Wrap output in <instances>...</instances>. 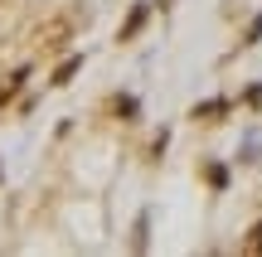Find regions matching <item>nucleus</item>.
<instances>
[{"instance_id":"nucleus-1","label":"nucleus","mask_w":262,"mask_h":257,"mask_svg":"<svg viewBox=\"0 0 262 257\" xmlns=\"http://www.w3.org/2000/svg\"><path fill=\"white\" fill-rule=\"evenodd\" d=\"M73 25H78L73 15H54L44 29H39V44H44V49H63V44H68V34H73Z\"/></svg>"},{"instance_id":"nucleus-2","label":"nucleus","mask_w":262,"mask_h":257,"mask_svg":"<svg viewBox=\"0 0 262 257\" xmlns=\"http://www.w3.org/2000/svg\"><path fill=\"white\" fill-rule=\"evenodd\" d=\"M25 78H29V68H15V73H10L5 83H0V107H5V102H15V97H19V87H25Z\"/></svg>"},{"instance_id":"nucleus-3","label":"nucleus","mask_w":262,"mask_h":257,"mask_svg":"<svg viewBox=\"0 0 262 257\" xmlns=\"http://www.w3.org/2000/svg\"><path fill=\"white\" fill-rule=\"evenodd\" d=\"M146 15H150V10H146V5H136V10L126 15V25H122V34H117V39H122V44H126V39H136V29L146 25Z\"/></svg>"},{"instance_id":"nucleus-4","label":"nucleus","mask_w":262,"mask_h":257,"mask_svg":"<svg viewBox=\"0 0 262 257\" xmlns=\"http://www.w3.org/2000/svg\"><path fill=\"white\" fill-rule=\"evenodd\" d=\"M78 68H83V54H73V58H63V63H58V73H54V87H63L68 78L78 73Z\"/></svg>"},{"instance_id":"nucleus-5","label":"nucleus","mask_w":262,"mask_h":257,"mask_svg":"<svg viewBox=\"0 0 262 257\" xmlns=\"http://www.w3.org/2000/svg\"><path fill=\"white\" fill-rule=\"evenodd\" d=\"M219 112H228V102H224V97H214V102H199V107H194V116H204V122H214Z\"/></svg>"},{"instance_id":"nucleus-6","label":"nucleus","mask_w":262,"mask_h":257,"mask_svg":"<svg viewBox=\"0 0 262 257\" xmlns=\"http://www.w3.org/2000/svg\"><path fill=\"white\" fill-rule=\"evenodd\" d=\"M248 252H262V223H253V228H248V243H243Z\"/></svg>"},{"instance_id":"nucleus-7","label":"nucleus","mask_w":262,"mask_h":257,"mask_svg":"<svg viewBox=\"0 0 262 257\" xmlns=\"http://www.w3.org/2000/svg\"><path fill=\"white\" fill-rule=\"evenodd\" d=\"M209 184H219V190L228 184V170H224V165H209Z\"/></svg>"},{"instance_id":"nucleus-8","label":"nucleus","mask_w":262,"mask_h":257,"mask_svg":"<svg viewBox=\"0 0 262 257\" xmlns=\"http://www.w3.org/2000/svg\"><path fill=\"white\" fill-rule=\"evenodd\" d=\"M117 112H122L126 122H131V116H136V97H122V102H117Z\"/></svg>"}]
</instances>
